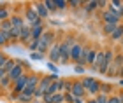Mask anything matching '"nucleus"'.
I'll return each instance as SVG.
<instances>
[{"label": "nucleus", "instance_id": "2eb2a0df", "mask_svg": "<svg viewBox=\"0 0 123 103\" xmlns=\"http://www.w3.org/2000/svg\"><path fill=\"white\" fill-rule=\"evenodd\" d=\"M109 37H111V40H120V39H123V23L116 26V30Z\"/></svg>", "mask_w": 123, "mask_h": 103}, {"label": "nucleus", "instance_id": "4468645a", "mask_svg": "<svg viewBox=\"0 0 123 103\" xmlns=\"http://www.w3.org/2000/svg\"><path fill=\"white\" fill-rule=\"evenodd\" d=\"M39 75L35 73H30V75H26V86H30V88H37L39 86Z\"/></svg>", "mask_w": 123, "mask_h": 103}, {"label": "nucleus", "instance_id": "aec40b11", "mask_svg": "<svg viewBox=\"0 0 123 103\" xmlns=\"http://www.w3.org/2000/svg\"><path fill=\"white\" fill-rule=\"evenodd\" d=\"M11 28H12V25H11V21H9V19L0 21V31H4V33H9Z\"/></svg>", "mask_w": 123, "mask_h": 103}, {"label": "nucleus", "instance_id": "bb28decb", "mask_svg": "<svg viewBox=\"0 0 123 103\" xmlns=\"http://www.w3.org/2000/svg\"><path fill=\"white\" fill-rule=\"evenodd\" d=\"M116 26H118V25H107V23H104V33L105 35H111L116 30Z\"/></svg>", "mask_w": 123, "mask_h": 103}, {"label": "nucleus", "instance_id": "a211bd4d", "mask_svg": "<svg viewBox=\"0 0 123 103\" xmlns=\"http://www.w3.org/2000/svg\"><path fill=\"white\" fill-rule=\"evenodd\" d=\"M19 35H21V28H11V31H9L11 42H16V40L19 42Z\"/></svg>", "mask_w": 123, "mask_h": 103}, {"label": "nucleus", "instance_id": "a18cd8bd", "mask_svg": "<svg viewBox=\"0 0 123 103\" xmlns=\"http://www.w3.org/2000/svg\"><path fill=\"white\" fill-rule=\"evenodd\" d=\"M32 103H44V101H39V100H33Z\"/></svg>", "mask_w": 123, "mask_h": 103}, {"label": "nucleus", "instance_id": "f03ea898", "mask_svg": "<svg viewBox=\"0 0 123 103\" xmlns=\"http://www.w3.org/2000/svg\"><path fill=\"white\" fill-rule=\"evenodd\" d=\"M81 84H83V88H85L86 93H90L93 98L98 94V88H100V82L97 79H93V77H85L81 80Z\"/></svg>", "mask_w": 123, "mask_h": 103}, {"label": "nucleus", "instance_id": "c9c22d12", "mask_svg": "<svg viewBox=\"0 0 123 103\" xmlns=\"http://www.w3.org/2000/svg\"><path fill=\"white\" fill-rule=\"evenodd\" d=\"M67 5H70V7H77V5H83L81 0H67Z\"/></svg>", "mask_w": 123, "mask_h": 103}, {"label": "nucleus", "instance_id": "f3484780", "mask_svg": "<svg viewBox=\"0 0 123 103\" xmlns=\"http://www.w3.org/2000/svg\"><path fill=\"white\" fill-rule=\"evenodd\" d=\"M111 91H113V86H111V84L100 82V88H98V93H100V94H105V96H109V94H111Z\"/></svg>", "mask_w": 123, "mask_h": 103}, {"label": "nucleus", "instance_id": "5701e85b", "mask_svg": "<svg viewBox=\"0 0 123 103\" xmlns=\"http://www.w3.org/2000/svg\"><path fill=\"white\" fill-rule=\"evenodd\" d=\"M16 100H18L19 103H32V101H33L32 96H26V94H23V93L18 94V98H16Z\"/></svg>", "mask_w": 123, "mask_h": 103}, {"label": "nucleus", "instance_id": "dca6fc26", "mask_svg": "<svg viewBox=\"0 0 123 103\" xmlns=\"http://www.w3.org/2000/svg\"><path fill=\"white\" fill-rule=\"evenodd\" d=\"M95 58H97V51L90 47V49H88V54H86V67H92L95 63Z\"/></svg>", "mask_w": 123, "mask_h": 103}, {"label": "nucleus", "instance_id": "e433bc0d", "mask_svg": "<svg viewBox=\"0 0 123 103\" xmlns=\"http://www.w3.org/2000/svg\"><path fill=\"white\" fill-rule=\"evenodd\" d=\"M28 49H30L32 52L37 51V40H30V42H28Z\"/></svg>", "mask_w": 123, "mask_h": 103}, {"label": "nucleus", "instance_id": "6ab92c4d", "mask_svg": "<svg viewBox=\"0 0 123 103\" xmlns=\"http://www.w3.org/2000/svg\"><path fill=\"white\" fill-rule=\"evenodd\" d=\"M83 5H85V12H93L95 9H98L97 0H90V2H86V4H83Z\"/></svg>", "mask_w": 123, "mask_h": 103}, {"label": "nucleus", "instance_id": "20e7f679", "mask_svg": "<svg viewBox=\"0 0 123 103\" xmlns=\"http://www.w3.org/2000/svg\"><path fill=\"white\" fill-rule=\"evenodd\" d=\"M102 21L104 23H107V25H120L121 23V19L116 16V12L113 9H105V10H102Z\"/></svg>", "mask_w": 123, "mask_h": 103}, {"label": "nucleus", "instance_id": "c756f323", "mask_svg": "<svg viewBox=\"0 0 123 103\" xmlns=\"http://www.w3.org/2000/svg\"><path fill=\"white\" fill-rule=\"evenodd\" d=\"M9 18H11L9 16V9H0V21H5Z\"/></svg>", "mask_w": 123, "mask_h": 103}, {"label": "nucleus", "instance_id": "a19ab883", "mask_svg": "<svg viewBox=\"0 0 123 103\" xmlns=\"http://www.w3.org/2000/svg\"><path fill=\"white\" fill-rule=\"evenodd\" d=\"M5 75H7V72H5L4 68H0V79H2V77H5Z\"/></svg>", "mask_w": 123, "mask_h": 103}, {"label": "nucleus", "instance_id": "2f4dec72", "mask_svg": "<svg viewBox=\"0 0 123 103\" xmlns=\"http://www.w3.org/2000/svg\"><path fill=\"white\" fill-rule=\"evenodd\" d=\"M63 103H74V96L70 93H63Z\"/></svg>", "mask_w": 123, "mask_h": 103}, {"label": "nucleus", "instance_id": "f8f14e48", "mask_svg": "<svg viewBox=\"0 0 123 103\" xmlns=\"http://www.w3.org/2000/svg\"><path fill=\"white\" fill-rule=\"evenodd\" d=\"M32 28V33H30V37H32V40H39L41 39V35L46 31V28H44V25H41V26H30Z\"/></svg>", "mask_w": 123, "mask_h": 103}, {"label": "nucleus", "instance_id": "4c0bfd02", "mask_svg": "<svg viewBox=\"0 0 123 103\" xmlns=\"http://www.w3.org/2000/svg\"><path fill=\"white\" fill-rule=\"evenodd\" d=\"M5 61H7V56H5L4 52H0V68H4V65H5Z\"/></svg>", "mask_w": 123, "mask_h": 103}, {"label": "nucleus", "instance_id": "c03bdc74", "mask_svg": "<svg viewBox=\"0 0 123 103\" xmlns=\"http://www.w3.org/2000/svg\"><path fill=\"white\" fill-rule=\"evenodd\" d=\"M86 103H97V101H95V98H92V100H88Z\"/></svg>", "mask_w": 123, "mask_h": 103}, {"label": "nucleus", "instance_id": "1a4fd4ad", "mask_svg": "<svg viewBox=\"0 0 123 103\" xmlns=\"http://www.w3.org/2000/svg\"><path fill=\"white\" fill-rule=\"evenodd\" d=\"M33 9H35V12H37V16H39L41 19H46L48 16H49V10L46 9L44 2H37L35 5H33Z\"/></svg>", "mask_w": 123, "mask_h": 103}, {"label": "nucleus", "instance_id": "423d86ee", "mask_svg": "<svg viewBox=\"0 0 123 103\" xmlns=\"http://www.w3.org/2000/svg\"><path fill=\"white\" fill-rule=\"evenodd\" d=\"M70 94L74 96V98H83V96L86 94L85 88H83L81 80H72V89H70Z\"/></svg>", "mask_w": 123, "mask_h": 103}, {"label": "nucleus", "instance_id": "393cba45", "mask_svg": "<svg viewBox=\"0 0 123 103\" xmlns=\"http://www.w3.org/2000/svg\"><path fill=\"white\" fill-rule=\"evenodd\" d=\"M44 5H46V9L49 10V12H55V10H56V4H55V0H46Z\"/></svg>", "mask_w": 123, "mask_h": 103}, {"label": "nucleus", "instance_id": "37998d69", "mask_svg": "<svg viewBox=\"0 0 123 103\" xmlns=\"http://www.w3.org/2000/svg\"><path fill=\"white\" fill-rule=\"evenodd\" d=\"M118 98H120V103H123V91H121V93L118 94Z\"/></svg>", "mask_w": 123, "mask_h": 103}, {"label": "nucleus", "instance_id": "9d476101", "mask_svg": "<svg viewBox=\"0 0 123 103\" xmlns=\"http://www.w3.org/2000/svg\"><path fill=\"white\" fill-rule=\"evenodd\" d=\"M32 28H30V25H25L23 28H21V35H19V42H23V44H28V42L32 40Z\"/></svg>", "mask_w": 123, "mask_h": 103}, {"label": "nucleus", "instance_id": "6e6552de", "mask_svg": "<svg viewBox=\"0 0 123 103\" xmlns=\"http://www.w3.org/2000/svg\"><path fill=\"white\" fill-rule=\"evenodd\" d=\"M48 56H49V63H53V65H56L60 61V44H55L49 47V51H48Z\"/></svg>", "mask_w": 123, "mask_h": 103}, {"label": "nucleus", "instance_id": "49530a36", "mask_svg": "<svg viewBox=\"0 0 123 103\" xmlns=\"http://www.w3.org/2000/svg\"><path fill=\"white\" fill-rule=\"evenodd\" d=\"M120 86H123V79H120Z\"/></svg>", "mask_w": 123, "mask_h": 103}, {"label": "nucleus", "instance_id": "79ce46f5", "mask_svg": "<svg viewBox=\"0 0 123 103\" xmlns=\"http://www.w3.org/2000/svg\"><path fill=\"white\" fill-rule=\"evenodd\" d=\"M74 103H86L83 98H74Z\"/></svg>", "mask_w": 123, "mask_h": 103}, {"label": "nucleus", "instance_id": "72a5a7b5", "mask_svg": "<svg viewBox=\"0 0 123 103\" xmlns=\"http://www.w3.org/2000/svg\"><path fill=\"white\" fill-rule=\"evenodd\" d=\"M107 103H120L118 94H109V96H107Z\"/></svg>", "mask_w": 123, "mask_h": 103}, {"label": "nucleus", "instance_id": "39448f33", "mask_svg": "<svg viewBox=\"0 0 123 103\" xmlns=\"http://www.w3.org/2000/svg\"><path fill=\"white\" fill-rule=\"evenodd\" d=\"M21 75H25V68H23V65H19V63H18V59H16L14 68L7 73V77L11 79V82H14V80H18V79L21 77Z\"/></svg>", "mask_w": 123, "mask_h": 103}, {"label": "nucleus", "instance_id": "a878e982", "mask_svg": "<svg viewBox=\"0 0 123 103\" xmlns=\"http://www.w3.org/2000/svg\"><path fill=\"white\" fill-rule=\"evenodd\" d=\"M11 84H12V82H11V79L7 77V75H5V77H2V79H0V88H2V89H7V88H9Z\"/></svg>", "mask_w": 123, "mask_h": 103}, {"label": "nucleus", "instance_id": "f704fd0d", "mask_svg": "<svg viewBox=\"0 0 123 103\" xmlns=\"http://www.w3.org/2000/svg\"><path fill=\"white\" fill-rule=\"evenodd\" d=\"M63 44H67V46H69V47H72V46H74V44H76V40H74V37H72V35H69V37H67V39L63 40Z\"/></svg>", "mask_w": 123, "mask_h": 103}, {"label": "nucleus", "instance_id": "f257e3e1", "mask_svg": "<svg viewBox=\"0 0 123 103\" xmlns=\"http://www.w3.org/2000/svg\"><path fill=\"white\" fill-rule=\"evenodd\" d=\"M53 44H55V33H53L51 30H46V31L41 35V39L37 40V52L46 54Z\"/></svg>", "mask_w": 123, "mask_h": 103}, {"label": "nucleus", "instance_id": "0eeeda50", "mask_svg": "<svg viewBox=\"0 0 123 103\" xmlns=\"http://www.w3.org/2000/svg\"><path fill=\"white\" fill-rule=\"evenodd\" d=\"M70 59V47L63 44V42H60V65H67Z\"/></svg>", "mask_w": 123, "mask_h": 103}, {"label": "nucleus", "instance_id": "412c9836", "mask_svg": "<svg viewBox=\"0 0 123 103\" xmlns=\"http://www.w3.org/2000/svg\"><path fill=\"white\" fill-rule=\"evenodd\" d=\"M49 103H63V93H56L49 96Z\"/></svg>", "mask_w": 123, "mask_h": 103}, {"label": "nucleus", "instance_id": "de8ad7c7", "mask_svg": "<svg viewBox=\"0 0 123 103\" xmlns=\"http://www.w3.org/2000/svg\"><path fill=\"white\" fill-rule=\"evenodd\" d=\"M121 77H123V68H121Z\"/></svg>", "mask_w": 123, "mask_h": 103}, {"label": "nucleus", "instance_id": "cd10ccee", "mask_svg": "<svg viewBox=\"0 0 123 103\" xmlns=\"http://www.w3.org/2000/svg\"><path fill=\"white\" fill-rule=\"evenodd\" d=\"M72 89V80H63V86H62V93H70Z\"/></svg>", "mask_w": 123, "mask_h": 103}, {"label": "nucleus", "instance_id": "7ed1b4c3", "mask_svg": "<svg viewBox=\"0 0 123 103\" xmlns=\"http://www.w3.org/2000/svg\"><path fill=\"white\" fill-rule=\"evenodd\" d=\"M60 77L56 73H51V75H44V77H41L39 79V86H37V91H41L42 94H46V91H48V88L51 86V82L53 80H58Z\"/></svg>", "mask_w": 123, "mask_h": 103}, {"label": "nucleus", "instance_id": "b1692460", "mask_svg": "<svg viewBox=\"0 0 123 103\" xmlns=\"http://www.w3.org/2000/svg\"><path fill=\"white\" fill-rule=\"evenodd\" d=\"M9 42H11L9 33H4V31H0V46H7Z\"/></svg>", "mask_w": 123, "mask_h": 103}, {"label": "nucleus", "instance_id": "7c9ffc66", "mask_svg": "<svg viewBox=\"0 0 123 103\" xmlns=\"http://www.w3.org/2000/svg\"><path fill=\"white\" fill-rule=\"evenodd\" d=\"M95 101H97V103H107V96H105V94H97V96H95Z\"/></svg>", "mask_w": 123, "mask_h": 103}, {"label": "nucleus", "instance_id": "473e14b6", "mask_svg": "<svg viewBox=\"0 0 123 103\" xmlns=\"http://www.w3.org/2000/svg\"><path fill=\"white\" fill-rule=\"evenodd\" d=\"M30 58L33 59V61H39V59H42V58H44V54H41V52H37V51H35V52H30Z\"/></svg>", "mask_w": 123, "mask_h": 103}, {"label": "nucleus", "instance_id": "9b49d317", "mask_svg": "<svg viewBox=\"0 0 123 103\" xmlns=\"http://www.w3.org/2000/svg\"><path fill=\"white\" fill-rule=\"evenodd\" d=\"M81 52H83V46H81V44H77V42H76V44L70 47V59H72L74 63H77V59H79Z\"/></svg>", "mask_w": 123, "mask_h": 103}, {"label": "nucleus", "instance_id": "58836bf2", "mask_svg": "<svg viewBox=\"0 0 123 103\" xmlns=\"http://www.w3.org/2000/svg\"><path fill=\"white\" fill-rule=\"evenodd\" d=\"M48 68L51 70L53 73H56V75H58V67H56V65H53V63H48Z\"/></svg>", "mask_w": 123, "mask_h": 103}, {"label": "nucleus", "instance_id": "4be33fe9", "mask_svg": "<svg viewBox=\"0 0 123 103\" xmlns=\"http://www.w3.org/2000/svg\"><path fill=\"white\" fill-rule=\"evenodd\" d=\"M14 65H16V59H12V58H7V61H5V65H4V70L9 73L11 70L14 68Z\"/></svg>", "mask_w": 123, "mask_h": 103}, {"label": "nucleus", "instance_id": "c85d7f7f", "mask_svg": "<svg viewBox=\"0 0 123 103\" xmlns=\"http://www.w3.org/2000/svg\"><path fill=\"white\" fill-rule=\"evenodd\" d=\"M55 4H56V10H63L67 9V0H55Z\"/></svg>", "mask_w": 123, "mask_h": 103}, {"label": "nucleus", "instance_id": "ea45409f", "mask_svg": "<svg viewBox=\"0 0 123 103\" xmlns=\"http://www.w3.org/2000/svg\"><path fill=\"white\" fill-rule=\"evenodd\" d=\"M74 72H76V73H85V67H79V65H76V67H74Z\"/></svg>", "mask_w": 123, "mask_h": 103}, {"label": "nucleus", "instance_id": "ddd939ff", "mask_svg": "<svg viewBox=\"0 0 123 103\" xmlns=\"http://www.w3.org/2000/svg\"><path fill=\"white\" fill-rule=\"evenodd\" d=\"M9 21H11V25H12V28H23L25 26V21H23L21 16H11Z\"/></svg>", "mask_w": 123, "mask_h": 103}]
</instances>
